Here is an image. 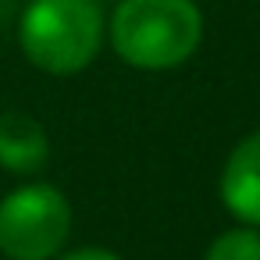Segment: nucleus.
I'll return each instance as SVG.
<instances>
[{
    "label": "nucleus",
    "instance_id": "nucleus-1",
    "mask_svg": "<svg viewBox=\"0 0 260 260\" xmlns=\"http://www.w3.org/2000/svg\"><path fill=\"white\" fill-rule=\"evenodd\" d=\"M107 29L111 47L125 64L168 72L196 54L203 15L192 0H121Z\"/></svg>",
    "mask_w": 260,
    "mask_h": 260
},
{
    "label": "nucleus",
    "instance_id": "nucleus-2",
    "mask_svg": "<svg viewBox=\"0 0 260 260\" xmlns=\"http://www.w3.org/2000/svg\"><path fill=\"white\" fill-rule=\"evenodd\" d=\"M104 29L100 0H32L18 25V43L47 75H75L100 54Z\"/></svg>",
    "mask_w": 260,
    "mask_h": 260
},
{
    "label": "nucleus",
    "instance_id": "nucleus-3",
    "mask_svg": "<svg viewBox=\"0 0 260 260\" xmlns=\"http://www.w3.org/2000/svg\"><path fill=\"white\" fill-rule=\"evenodd\" d=\"M72 207L61 189L32 182L0 200V253L8 260H50L64 249Z\"/></svg>",
    "mask_w": 260,
    "mask_h": 260
},
{
    "label": "nucleus",
    "instance_id": "nucleus-4",
    "mask_svg": "<svg viewBox=\"0 0 260 260\" xmlns=\"http://www.w3.org/2000/svg\"><path fill=\"white\" fill-rule=\"evenodd\" d=\"M221 200L242 224L260 228V132L246 136L224 160Z\"/></svg>",
    "mask_w": 260,
    "mask_h": 260
},
{
    "label": "nucleus",
    "instance_id": "nucleus-5",
    "mask_svg": "<svg viewBox=\"0 0 260 260\" xmlns=\"http://www.w3.org/2000/svg\"><path fill=\"white\" fill-rule=\"evenodd\" d=\"M50 139L43 125L22 111H0V168L15 175H32L47 164Z\"/></svg>",
    "mask_w": 260,
    "mask_h": 260
},
{
    "label": "nucleus",
    "instance_id": "nucleus-6",
    "mask_svg": "<svg viewBox=\"0 0 260 260\" xmlns=\"http://www.w3.org/2000/svg\"><path fill=\"white\" fill-rule=\"evenodd\" d=\"M203 260H260V232L256 228H232V232H221Z\"/></svg>",
    "mask_w": 260,
    "mask_h": 260
},
{
    "label": "nucleus",
    "instance_id": "nucleus-7",
    "mask_svg": "<svg viewBox=\"0 0 260 260\" xmlns=\"http://www.w3.org/2000/svg\"><path fill=\"white\" fill-rule=\"evenodd\" d=\"M57 260H121V256H114L111 249L86 246V249H72V253H64V256H57Z\"/></svg>",
    "mask_w": 260,
    "mask_h": 260
}]
</instances>
